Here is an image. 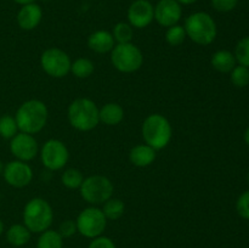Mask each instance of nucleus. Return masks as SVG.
I'll use <instances>...</instances> for the list:
<instances>
[{
  "mask_svg": "<svg viewBox=\"0 0 249 248\" xmlns=\"http://www.w3.org/2000/svg\"><path fill=\"white\" fill-rule=\"evenodd\" d=\"M18 133V126H17L15 117L5 114L0 117V136L7 140H11L16 134Z\"/></svg>",
  "mask_w": 249,
  "mask_h": 248,
  "instance_id": "nucleus-26",
  "label": "nucleus"
},
{
  "mask_svg": "<svg viewBox=\"0 0 249 248\" xmlns=\"http://www.w3.org/2000/svg\"><path fill=\"white\" fill-rule=\"evenodd\" d=\"M80 196L91 206L104 204L114 192L113 182L105 175H91L85 177L79 187Z\"/></svg>",
  "mask_w": 249,
  "mask_h": 248,
  "instance_id": "nucleus-7",
  "label": "nucleus"
},
{
  "mask_svg": "<svg viewBox=\"0 0 249 248\" xmlns=\"http://www.w3.org/2000/svg\"><path fill=\"white\" fill-rule=\"evenodd\" d=\"M180 5H192L197 1V0H177Z\"/></svg>",
  "mask_w": 249,
  "mask_h": 248,
  "instance_id": "nucleus-34",
  "label": "nucleus"
},
{
  "mask_svg": "<svg viewBox=\"0 0 249 248\" xmlns=\"http://www.w3.org/2000/svg\"><path fill=\"white\" fill-rule=\"evenodd\" d=\"M111 62L119 72L134 73L143 65L142 51L133 43L116 44L111 51Z\"/></svg>",
  "mask_w": 249,
  "mask_h": 248,
  "instance_id": "nucleus-6",
  "label": "nucleus"
},
{
  "mask_svg": "<svg viewBox=\"0 0 249 248\" xmlns=\"http://www.w3.org/2000/svg\"><path fill=\"white\" fill-rule=\"evenodd\" d=\"M187 38L198 45L207 46L213 43L218 34V28L213 17L204 11L194 12L184 23Z\"/></svg>",
  "mask_w": 249,
  "mask_h": 248,
  "instance_id": "nucleus-3",
  "label": "nucleus"
},
{
  "mask_svg": "<svg viewBox=\"0 0 249 248\" xmlns=\"http://www.w3.org/2000/svg\"><path fill=\"white\" fill-rule=\"evenodd\" d=\"M16 4H19L22 6V5H27V4H31V2H36V0H14Z\"/></svg>",
  "mask_w": 249,
  "mask_h": 248,
  "instance_id": "nucleus-35",
  "label": "nucleus"
},
{
  "mask_svg": "<svg viewBox=\"0 0 249 248\" xmlns=\"http://www.w3.org/2000/svg\"><path fill=\"white\" fill-rule=\"evenodd\" d=\"M155 19V6L150 0H134L128 9V23L133 28L143 29Z\"/></svg>",
  "mask_w": 249,
  "mask_h": 248,
  "instance_id": "nucleus-13",
  "label": "nucleus"
},
{
  "mask_svg": "<svg viewBox=\"0 0 249 248\" xmlns=\"http://www.w3.org/2000/svg\"><path fill=\"white\" fill-rule=\"evenodd\" d=\"M247 180H248V185H249V172H248V175H247Z\"/></svg>",
  "mask_w": 249,
  "mask_h": 248,
  "instance_id": "nucleus-39",
  "label": "nucleus"
},
{
  "mask_svg": "<svg viewBox=\"0 0 249 248\" xmlns=\"http://www.w3.org/2000/svg\"><path fill=\"white\" fill-rule=\"evenodd\" d=\"M83 181H84V177H83L82 172L79 169H75V168H68L61 175V182H62L63 186L70 190L79 189Z\"/></svg>",
  "mask_w": 249,
  "mask_h": 248,
  "instance_id": "nucleus-24",
  "label": "nucleus"
},
{
  "mask_svg": "<svg viewBox=\"0 0 249 248\" xmlns=\"http://www.w3.org/2000/svg\"><path fill=\"white\" fill-rule=\"evenodd\" d=\"M4 229H5L4 223H2V220H1V219H0V236H1L2 232H4Z\"/></svg>",
  "mask_w": 249,
  "mask_h": 248,
  "instance_id": "nucleus-37",
  "label": "nucleus"
},
{
  "mask_svg": "<svg viewBox=\"0 0 249 248\" xmlns=\"http://www.w3.org/2000/svg\"><path fill=\"white\" fill-rule=\"evenodd\" d=\"M182 7L177 0H160L155 6V19L160 26L169 28L179 23Z\"/></svg>",
  "mask_w": 249,
  "mask_h": 248,
  "instance_id": "nucleus-14",
  "label": "nucleus"
},
{
  "mask_svg": "<svg viewBox=\"0 0 249 248\" xmlns=\"http://www.w3.org/2000/svg\"><path fill=\"white\" fill-rule=\"evenodd\" d=\"M43 18V10L36 2L22 5L17 12V24L23 31H33L40 24Z\"/></svg>",
  "mask_w": 249,
  "mask_h": 248,
  "instance_id": "nucleus-15",
  "label": "nucleus"
},
{
  "mask_svg": "<svg viewBox=\"0 0 249 248\" xmlns=\"http://www.w3.org/2000/svg\"><path fill=\"white\" fill-rule=\"evenodd\" d=\"M49 111L46 105L40 100L32 99L24 101L17 108L15 119H16L18 130L22 133L34 134L39 133L48 123Z\"/></svg>",
  "mask_w": 249,
  "mask_h": 248,
  "instance_id": "nucleus-1",
  "label": "nucleus"
},
{
  "mask_svg": "<svg viewBox=\"0 0 249 248\" xmlns=\"http://www.w3.org/2000/svg\"><path fill=\"white\" fill-rule=\"evenodd\" d=\"M124 211H125L124 202L119 198H113V197L107 199L102 207V212L107 220H118L123 216Z\"/></svg>",
  "mask_w": 249,
  "mask_h": 248,
  "instance_id": "nucleus-22",
  "label": "nucleus"
},
{
  "mask_svg": "<svg viewBox=\"0 0 249 248\" xmlns=\"http://www.w3.org/2000/svg\"><path fill=\"white\" fill-rule=\"evenodd\" d=\"M157 151L153 147L148 146L147 143H141V145L134 146L129 152V159L135 167L145 168L152 164L156 160Z\"/></svg>",
  "mask_w": 249,
  "mask_h": 248,
  "instance_id": "nucleus-17",
  "label": "nucleus"
},
{
  "mask_svg": "<svg viewBox=\"0 0 249 248\" xmlns=\"http://www.w3.org/2000/svg\"><path fill=\"white\" fill-rule=\"evenodd\" d=\"M236 211L241 218L249 220V190L240 195L236 202Z\"/></svg>",
  "mask_w": 249,
  "mask_h": 248,
  "instance_id": "nucleus-30",
  "label": "nucleus"
},
{
  "mask_svg": "<svg viewBox=\"0 0 249 248\" xmlns=\"http://www.w3.org/2000/svg\"><path fill=\"white\" fill-rule=\"evenodd\" d=\"M36 248H63V237L58 231L48 229L38 237Z\"/></svg>",
  "mask_w": 249,
  "mask_h": 248,
  "instance_id": "nucleus-21",
  "label": "nucleus"
},
{
  "mask_svg": "<svg viewBox=\"0 0 249 248\" xmlns=\"http://www.w3.org/2000/svg\"><path fill=\"white\" fill-rule=\"evenodd\" d=\"M212 67L220 73H230L235 68L236 61L235 55L229 50H218L213 53L211 58Z\"/></svg>",
  "mask_w": 249,
  "mask_h": 248,
  "instance_id": "nucleus-19",
  "label": "nucleus"
},
{
  "mask_svg": "<svg viewBox=\"0 0 249 248\" xmlns=\"http://www.w3.org/2000/svg\"><path fill=\"white\" fill-rule=\"evenodd\" d=\"M99 107L92 100L78 97L73 100L67 108L68 122L79 131H90L100 123Z\"/></svg>",
  "mask_w": 249,
  "mask_h": 248,
  "instance_id": "nucleus-2",
  "label": "nucleus"
},
{
  "mask_svg": "<svg viewBox=\"0 0 249 248\" xmlns=\"http://www.w3.org/2000/svg\"><path fill=\"white\" fill-rule=\"evenodd\" d=\"M75 232H78L77 230V224H75L74 220H68L62 221L60 224V228H58V233L62 236L63 238H70L72 236L75 235Z\"/></svg>",
  "mask_w": 249,
  "mask_h": 248,
  "instance_id": "nucleus-32",
  "label": "nucleus"
},
{
  "mask_svg": "<svg viewBox=\"0 0 249 248\" xmlns=\"http://www.w3.org/2000/svg\"><path fill=\"white\" fill-rule=\"evenodd\" d=\"M4 163L1 162V160H0V177H2V173H4Z\"/></svg>",
  "mask_w": 249,
  "mask_h": 248,
  "instance_id": "nucleus-38",
  "label": "nucleus"
},
{
  "mask_svg": "<svg viewBox=\"0 0 249 248\" xmlns=\"http://www.w3.org/2000/svg\"><path fill=\"white\" fill-rule=\"evenodd\" d=\"M2 177L7 185L16 189H22L28 186L33 180V169L27 162L15 159L5 164Z\"/></svg>",
  "mask_w": 249,
  "mask_h": 248,
  "instance_id": "nucleus-11",
  "label": "nucleus"
},
{
  "mask_svg": "<svg viewBox=\"0 0 249 248\" xmlns=\"http://www.w3.org/2000/svg\"><path fill=\"white\" fill-rule=\"evenodd\" d=\"M95 71V65L91 60L85 57L77 58L75 61H73L72 65H71V72L73 73V75L79 79H85V78H89L90 75H92Z\"/></svg>",
  "mask_w": 249,
  "mask_h": 248,
  "instance_id": "nucleus-23",
  "label": "nucleus"
},
{
  "mask_svg": "<svg viewBox=\"0 0 249 248\" xmlns=\"http://www.w3.org/2000/svg\"><path fill=\"white\" fill-rule=\"evenodd\" d=\"M112 35H113L116 44L131 43V39L134 36V28L128 22H118L114 24L112 29Z\"/></svg>",
  "mask_w": 249,
  "mask_h": 248,
  "instance_id": "nucleus-25",
  "label": "nucleus"
},
{
  "mask_svg": "<svg viewBox=\"0 0 249 248\" xmlns=\"http://www.w3.org/2000/svg\"><path fill=\"white\" fill-rule=\"evenodd\" d=\"M23 224L32 233H41L50 229L53 220V207L46 199L34 197L23 208Z\"/></svg>",
  "mask_w": 249,
  "mask_h": 248,
  "instance_id": "nucleus-4",
  "label": "nucleus"
},
{
  "mask_svg": "<svg viewBox=\"0 0 249 248\" xmlns=\"http://www.w3.org/2000/svg\"><path fill=\"white\" fill-rule=\"evenodd\" d=\"M233 55H235L238 65L249 68V35L245 36L238 41Z\"/></svg>",
  "mask_w": 249,
  "mask_h": 248,
  "instance_id": "nucleus-29",
  "label": "nucleus"
},
{
  "mask_svg": "<svg viewBox=\"0 0 249 248\" xmlns=\"http://www.w3.org/2000/svg\"><path fill=\"white\" fill-rule=\"evenodd\" d=\"M40 65L46 74L60 79L71 72L72 61L66 51L58 48H50L44 50L41 53Z\"/></svg>",
  "mask_w": 249,
  "mask_h": 248,
  "instance_id": "nucleus-9",
  "label": "nucleus"
},
{
  "mask_svg": "<svg viewBox=\"0 0 249 248\" xmlns=\"http://www.w3.org/2000/svg\"><path fill=\"white\" fill-rule=\"evenodd\" d=\"M141 131L145 143L155 148L156 151L167 147L173 136L172 124L168 118L160 113H153L146 117Z\"/></svg>",
  "mask_w": 249,
  "mask_h": 248,
  "instance_id": "nucleus-5",
  "label": "nucleus"
},
{
  "mask_svg": "<svg viewBox=\"0 0 249 248\" xmlns=\"http://www.w3.org/2000/svg\"><path fill=\"white\" fill-rule=\"evenodd\" d=\"M100 122L108 126L118 125L124 119V109L117 102H108L99 109Z\"/></svg>",
  "mask_w": 249,
  "mask_h": 248,
  "instance_id": "nucleus-18",
  "label": "nucleus"
},
{
  "mask_svg": "<svg viewBox=\"0 0 249 248\" xmlns=\"http://www.w3.org/2000/svg\"><path fill=\"white\" fill-rule=\"evenodd\" d=\"M243 138H245L246 143H247V145L249 146V126H248L247 129H246V131H245V136H243Z\"/></svg>",
  "mask_w": 249,
  "mask_h": 248,
  "instance_id": "nucleus-36",
  "label": "nucleus"
},
{
  "mask_svg": "<svg viewBox=\"0 0 249 248\" xmlns=\"http://www.w3.org/2000/svg\"><path fill=\"white\" fill-rule=\"evenodd\" d=\"M186 38L187 35L184 26H180V24H174V26L169 27L167 32H165V41L170 46L181 45L186 40Z\"/></svg>",
  "mask_w": 249,
  "mask_h": 248,
  "instance_id": "nucleus-27",
  "label": "nucleus"
},
{
  "mask_svg": "<svg viewBox=\"0 0 249 248\" xmlns=\"http://www.w3.org/2000/svg\"><path fill=\"white\" fill-rule=\"evenodd\" d=\"M88 248H117V246L111 238L101 235L99 237L92 238Z\"/></svg>",
  "mask_w": 249,
  "mask_h": 248,
  "instance_id": "nucleus-33",
  "label": "nucleus"
},
{
  "mask_svg": "<svg viewBox=\"0 0 249 248\" xmlns=\"http://www.w3.org/2000/svg\"><path fill=\"white\" fill-rule=\"evenodd\" d=\"M10 151L16 159L29 162L38 155V141L31 134L19 131L10 140Z\"/></svg>",
  "mask_w": 249,
  "mask_h": 248,
  "instance_id": "nucleus-12",
  "label": "nucleus"
},
{
  "mask_svg": "<svg viewBox=\"0 0 249 248\" xmlns=\"http://www.w3.org/2000/svg\"><path fill=\"white\" fill-rule=\"evenodd\" d=\"M75 224H77V230L80 235L92 240L101 236L106 230L107 219L102 209L90 206L78 214Z\"/></svg>",
  "mask_w": 249,
  "mask_h": 248,
  "instance_id": "nucleus-8",
  "label": "nucleus"
},
{
  "mask_svg": "<svg viewBox=\"0 0 249 248\" xmlns=\"http://www.w3.org/2000/svg\"><path fill=\"white\" fill-rule=\"evenodd\" d=\"M40 159L46 169L55 172L66 167L70 159V151L65 142L57 139H50L41 146Z\"/></svg>",
  "mask_w": 249,
  "mask_h": 248,
  "instance_id": "nucleus-10",
  "label": "nucleus"
},
{
  "mask_svg": "<svg viewBox=\"0 0 249 248\" xmlns=\"http://www.w3.org/2000/svg\"><path fill=\"white\" fill-rule=\"evenodd\" d=\"M32 232L24 224H14L6 231V240L14 247H23L31 241Z\"/></svg>",
  "mask_w": 249,
  "mask_h": 248,
  "instance_id": "nucleus-20",
  "label": "nucleus"
},
{
  "mask_svg": "<svg viewBox=\"0 0 249 248\" xmlns=\"http://www.w3.org/2000/svg\"><path fill=\"white\" fill-rule=\"evenodd\" d=\"M231 83L236 88H246L249 84V68L245 66H235L230 72Z\"/></svg>",
  "mask_w": 249,
  "mask_h": 248,
  "instance_id": "nucleus-28",
  "label": "nucleus"
},
{
  "mask_svg": "<svg viewBox=\"0 0 249 248\" xmlns=\"http://www.w3.org/2000/svg\"><path fill=\"white\" fill-rule=\"evenodd\" d=\"M88 46L90 50L97 53H111L112 49L116 45L113 35L111 32L105 31V29H99L95 31L88 36Z\"/></svg>",
  "mask_w": 249,
  "mask_h": 248,
  "instance_id": "nucleus-16",
  "label": "nucleus"
},
{
  "mask_svg": "<svg viewBox=\"0 0 249 248\" xmlns=\"http://www.w3.org/2000/svg\"><path fill=\"white\" fill-rule=\"evenodd\" d=\"M0 202H1V196H0Z\"/></svg>",
  "mask_w": 249,
  "mask_h": 248,
  "instance_id": "nucleus-40",
  "label": "nucleus"
},
{
  "mask_svg": "<svg viewBox=\"0 0 249 248\" xmlns=\"http://www.w3.org/2000/svg\"><path fill=\"white\" fill-rule=\"evenodd\" d=\"M212 6L219 12H230L236 9L238 0H211Z\"/></svg>",
  "mask_w": 249,
  "mask_h": 248,
  "instance_id": "nucleus-31",
  "label": "nucleus"
}]
</instances>
